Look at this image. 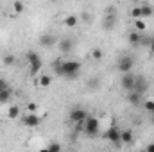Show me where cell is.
I'll use <instances>...</instances> for the list:
<instances>
[{
  "label": "cell",
  "mask_w": 154,
  "mask_h": 152,
  "mask_svg": "<svg viewBox=\"0 0 154 152\" xmlns=\"http://www.w3.org/2000/svg\"><path fill=\"white\" fill-rule=\"evenodd\" d=\"M63 68H65V77L66 79H75L79 75L81 65L77 61H63Z\"/></svg>",
  "instance_id": "1"
},
{
  "label": "cell",
  "mask_w": 154,
  "mask_h": 152,
  "mask_svg": "<svg viewBox=\"0 0 154 152\" xmlns=\"http://www.w3.org/2000/svg\"><path fill=\"white\" fill-rule=\"evenodd\" d=\"M27 61H29V65H31V75H36L39 70H41V59H39V56L36 52L29 50V52H27Z\"/></svg>",
  "instance_id": "2"
},
{
  "label": "cell",
  "mask_w": 154,
  "mask_h": 152,
  "mask_svg": "<svg viewBox=\"0 0 154 152\" xmlns=\"http://www.w3.org/2000/svg\"><path fill=\"white\" fill-rule=\"evenodd\" d=\"M104 138H106L108 141H111L113 145H116V147L122 145V141H120V129H118L116 125H111V127L104 132Z\"/></svg>",
  "instance_id": "3"
},
{
  "label": "cell",
  "mask_w": 154,
  "mask_h": 152,
  "mask_svg": "<svg viewBox=\"0 0 154 152\" xmlns=\"http://www.w3.org/2000/svg\"><path fill=\"white\" fill-rule=\"evenodd\" d=\"M133 66H134V59H133L131 56H122V57L118 59V70H120L122 74L131 72Z\"/></svg>",
  "instance_id": "4"
},
{
  "label": "cell",
  "mask_w": 154,
  "mask_h": 152,
  "mask_svg": "<svg viewBox=\"0 0 154 152\" xmlns=\"http://www.w3.org/2000/svg\"><path fill=\"white\" fill-rule=\"evenodd\" d=\"M84 131H86V134H88V136H95V134L99 132V120H97V118L88 116V118H86V122H84Z\"/></svg>",
  "instance_id": "5"
},
{
  "label": "cell",
  "mask_w": 154,
  "mask_h": 152,
  "mask_svg": "<svg viewBox=\"0 0 154 152\" xmlns=\"http://www.w3.org/2000/svg\"><path fill=\"white\" fill-rule=\"evenodd\" d=\"M134 81H136V75L131 74V72H127V74H124L122 79H120V86H122L125 91H131V90L134 88Z\"/></svg>",
  "instance_id": "6"
},
{
  "label": "cell",
  "mask_w": 154,
  "mask_h": 152,
  "mask_svg": "<svg viewBox=\"0 0 154 152\" xmlns=\"http://www.w3.org/2000/svg\"><path fill=\"white\" fill-rule=\"evenodd\" d=\"M86 118H88V113H86L84 109H81V108H75V109L70 111V120H72L74 123H84Z\"/></svg>",
  "instance_id": "7"
},
{
  "label": "cell",
  "mask_w": 154,
  "mask_h": 152,
  "mask_svg": "<svg viewBox=\"0 0 154 152\" xmlns=\"http://www.w3.org/2000/svg\"><path fill=\"white\" fill-rule=\"evenodd\" d=\"M147 88H149V82L145 81V77H142V75H136V81H134V91H138V93H145L147 91Z\"/></svg>",
  "instance_id": "8"
},
{
  "label": "cell",
  "mask_w": 154,
  "mask_h": 152,
  "mask_svg": "<svg viewBox=\"0 0 154 152\" xmlns=\"http://www.w3.org/2000/svg\"><path fill=\"white\" fill-rule=\"evenodd\" d=\"M22 123L27 125V127H38L39 125V118L36 116V113H29V114H25V116L22 118Z\"/></svg>",
  "instance_id": "9"
},
{
  "label": "cell",
  "mask_w": 154,
  "mask_h": 152,
  "mask_svg": "<svg viewBox=\"0 0 154 152\" xmlns=\"http://www.w3.org/2000/svg\"><path fill=\"white\" fill-rule=\"evenodd\" d=\"M72 47H74V43H72V39H70V38H63L61 41H59V48H61V52H63V54L70 52V50H72Z\"/></svg>",
  "instance_id": "10"
},
{
  "label": "cell",
  "mask_w": 154,
  "mask_h": 152,
  "mask_svg": "<svg viewBox=\"0 0 154 152\" xmlns=\"http://www.w3.org/2000/svg\"><path fill=\"white\" fill-rule=\"evenodd\" d=\"M129 102L133 104V106H140V100H142V93H138V91H134V90H131L129 91Z\"/></svg>",
  "instance_id": "11"
},
{
  "label": "cell",
  "mask_w": 154,
  "mask_h": 152,
  "mask_svg": "<svg viewBox=\"0 0 154 152\" xmlns=\"http://www.w3.org/2000/svg\"><path fill=\"white\" fill-rule=\"evenodd\" d=\"M134 138H133V131L125 129V131H120V141L122 143H131Z\"/></svg>",
  "instance_id": "12"
},
{
  "label": "cell",
  "mask_w": 154,
  "mask_h": 152,
  "mask_svg": "<svg viewBox=\"0 0 154 152\" xmlns=\"http://www.w3.org/2000/svg\"><path fill=\"white\" fill-rule=\"evenodd\" d=\"M63 23H65V27L72 29V27H75L77 23H79V18H77L75 14H70V16H66V18L63 20Z\"/></svg>",
  "instance_id": "13"
},
{
  "label": "cell",
  "mask_w": 154,
  "mask_h": 152,
  "mask_svg": "<svg viewBox=\"0 0 154 152\" xmlns=\"http://www.w3.org/2000/svg\"><path fill=\"white\" fill-rule=\"evenodd\" d=\"M7 118H9V120L20 118V108H18V106H11V108L7 109Z\"/></svg>",
  "instance_id": "14"
},
{
  "label": "cell",
  "mask_w": 154,
  "mask_h": 152,
  "mask_svg": "<svg viewBox=\"0 0 154 152\" xmlns=\"http://www.w3.org/2000/svg\"><path fill=\"white\" fill-rule=\"evenodd\" d=\"M9 99H11V90H9V88L2 90V91H0V104H7Z\"/></svg>",
  "instance_id": "15"
},
{
  "label": "cell",
  "mask_w": 154,
  "mask_h": 152,
  "mask_svg": "<svg viewBox=\"0 0 154 152\" xmlns=\"http://www.w3.org/2000/svg\"><path fill=\"white\" fill-rule=\"evenodd\" d=\"M140 41H142V36H140L138 31H133V32L129 34V43H131V45H140Z\"/></svg>",
  "instance_id": "16"
},
{
  "label": "cell",
  "mask_w": 154,
  "mask_h": 152,
  "mask_svg": "<svg viewBox=\"0 0 154 152\" xmlns=\"http://www.w3.org/2000/svg\"><path fill=\"white\" fill-rule=\"evenodd\" d=\"M54 41H56L54 36H41V38H39V45H41V47H52Z\"/></svg>",
  "instance_id": "17"
},
{
  "label": "cell",
  "mask_w": 154,
  "mask_h": 152,
  "mask_svg": "<svg viewBox=\"0 0 154 152\" xmlns=\"http://www.w3.org/2000/svg\"><path fill=\"white\" fill-rule=\"evenodd\" d=\"M145 29H147L145 22H143L142 18H136V20H134V31H138V32H143Z\"/></svg>",
  "instance_id": "18"
},
{
  "label": "cell",
  "mask_w": 154,
  "mask_h": 152,
  "mask_svg": "<svg viewBox=\"0 0 154 152\" xmlns=\"http://www.w3.org/2000/svg\"><path fill=\"white\" fill-rule=\"evenodd\" d=\"M50 82H52V79L48 75H41L38 79V84L39 86H43V88H47V86H50Z\"/></svg>",
  "instance_id": "19"
},
{
  "label": "cell",
  "mask_w": 154,
  "mask_h": 152,
  "mask_svg": "<svg viewBox=\"0 0 154 152\" xmlns=\"http://www.w3.org/2000/svg\"><path fill=\"white\" fill-rule=\"evenodd\" d=\"M154 9L151 7V5H143L142 7V18H147V16H152Z\"/></svg>",
  "instance_id": "20"
},
{
  "label": "cell",
  "mask_w": 154,
  "mask_h": 152,
  "mask_svg": "<svg viewBox=\"0 0 154 152\" xmlns=\"http://www.w3.org/2000/svg\"><path fill=\"white\" fill-rule=\"evenodd\" d=\"M4 65L5 66H13L14 65V56L13 54H5L4 56Z\"/></svg>",
  "instance_id": "21"
},
{
  "label": "cell",
  "mask_w": 154,
  "mask_h": 152,
  "mask_svg": "<svg viewBox=\"0 0 154 152\" xmlns=\"http://www.w3.org/2000/svg\"><path fill=\"white\" fill-rule=\"evenodd\" d=\"M54 70H56V74H57L59 77H65V68H63V63H56Z\"/></svg>",
  "instance_id": "22"
},
{
  "label": "cell",
  "mask_w": 154,
  "mask_h": 152,
  "mask_svg": "<svg viewBox=\"0 0 154 152\" xmlns=\"http://www.w3.org/2000/svg\"><path fill=\"white\" fill-rule=\"evenodd\" d=\"M91 57L97 59V61L102 59V50H100V48H93V50H91Z\"/></svg>",
  "instance_id": "23"
},
{
  "label": "cell",
  "mask_w": 154,
  "mask_h": 152,
  "mask_svg": "<svg viewBox=\"0 0 154 152\" xmlns=\"http://www.w3.org/2000/svg\"><path fill=\"white\" fill-rule=\"evenodd\" d=\"M13 9H14V13H22V11H23V4H22L20 0H16V2L13 4Z\"/></svg>",
  "instance_id": "24"
},
{
  "label": "cell",
  "mask_w": 154,
  "mask_h": 152,
  "mask_svg": "<svg viewBox=\"0 0 154 152\" xmlns=\"http://www.w3.org/2000/svg\"><path fill=\"white\" fill-rule=\"evenodd\" d=\"M131 16L136 20V18H142V7H134L133 11H131Z\"/></svg>",
  "instance_id": "25"
},
{
  "label": "cell",
  "mask_w": 154,
  "mask_h": 152,
  "mask_svg": "<svg viewBox=\"0 0 154 152\" xmlns=\"http://www.w3.org/2000/svg\"><path fill=\"white\" fill-rule=\"evenodd\" d=\"M47 149H48L50 152H57V150H61V145H59V143H50Z\"/></svg>",
  "instance_id": "26"
},
{
  "label": "cell",
  "mask_w": 154,
  "mask_h": 152,
  "mask_svg": "<svg viewBox=\"0 0 154 152\" xmlns=\"http://www.w3.org/2000/svg\"><path fill=\"white\" fill-rule=\"evenodd\" d=\"M97 86H99V79H90V81H88V88L95 90Z\"/></svg>",
  "instance_id": "27"
},
{
  "label": "cell",
  "mask_w": 154,
  "mask_h": 152,
  "mask_svg": "<svg viewBox=\"0 0 154 152\" xmlns=\"http://www.w3.org/2000/svg\"><path fill=\"white\" fill-rule=\"evenodd\" d=\"M36 109H38V104H32V102H31V104L27 106V111H29V113H36Z\"/></svg>",
  "instance_id": "28"
},
{
  "label": "cell",
  "mask_w": 154,
  "mask_h": 152,
  "mask_svg": "<svg viewBox=\"0 0 154 152\" xmlns=\"http://www.w3.org/2000/svg\"><path fill=\"white\" fill-rule=\"evenodd\" d=\"M152 108H154V100H147V102H145V109H147V111H151Z\"/></svg>",
  "instance_id": "29"
},
{
  "label": "cell",
  "mask_w": 154,
  "mask_h": 152,
  "mask_svg": "<svg viewBox=\"0 0 154 152\" xmlns=\"http://www.w3.org/2000/svg\"><path fill=\"white\" fill-rule=\"evenodd\" d=\"M5 88H9V86H7V81H5V79H0V91L5 90Z\"/></svg>",
  "instance_id": "30"
},
{
  "label": "cell",
  "mask_w": 154,
  "mask_h": 152,
  "mask_svg": "<svg viewBox=\"0 0 154 152\" xmlns=\"http://www.w3.org/2000/svg\"><path fill=\"white\" fill-rule=\"evenodd\" d=\"M149 48H151V54H154V38H152V41H151V45H149Z\"/></svg>",
  "instance_id": "31"
},
{
  "label": "cell",
  "mask_w": 154,
  "mask_h": 152,
  "mask_svg": "<svg viewBox=\"0 0 154 152\" xmlns=\"http://www.w3.org/2000/svg\"><path fill=\"white\" fill-rule=\"evenodd\" d=\"M147 150H149V152H154V143H151V145H147Z\"/></svg>",
  "instance_id": "32"
},
{
  "label": "cell",
  "mask_w": 154,
  "mask_h": 152,
  "mask_svg": "<svg viewBox=\"0 0 154 152\" xmlns=\"http://www.w3.org/2000/svg\"><path fill=\"white\" fill-rule=\"evenodd\" d=\"M151 114H154V108H152V109H151Z\"/></svg>",
  "instance_id": "33"
},
{
  "label": "cell",
  "mask_w": 154,
  "mask_h": 152,
  "mask_svg": "<svg viewBox=\"0 0 154 152\" xmlns=\"http://www.w3.org/2000/svg\"><path fill=\"white\" fill-rule=\"evenodd\" d=\"M152 122H154V114H152Z\"/></svg>",
  "instance_id": "34"
}]
</instances>
